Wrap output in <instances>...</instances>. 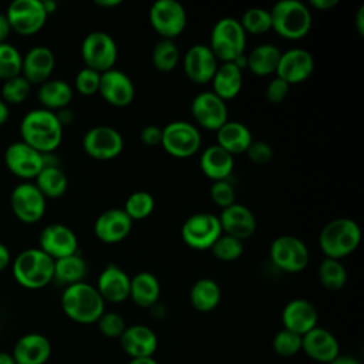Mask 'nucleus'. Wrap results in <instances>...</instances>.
<instances>
[{"label": "nucleus", "instance_id": "obj_54", "mask_svg": "<svg viewBox=\"0 0 364 364\" xmlns=\"http://www.w3.org/2000/svg\"><path fill=\"white\" fill-rule=\"evenodd\" d=\"M11 263V255L6 245L0 242V272H3Z\"/></svg>", "mask_w": 364, "mask_h": 364}, {"label": "nucleus", "instance_id": "obj_45", "mask_svg": "<svg viewBox=\"0 0 364 364\" xmlns=\"http://www.w3.org/2000/svg\"><path fill=\"white\" fill-rule=\"evenodd\" d=\"M273 350L282 357H293L301 351V336L282 328L273 337Z\"/></svg>", "mask_w": 364, "mask_h": 364}, {"label": "nucleus", "instance_id": "obj_23", "mask_svg": "<svg viewBox=\"0 0 364 364\" xmlns=\"http://www.w3.org/2000/svg\"><path fill=\"white\" fill-rule=\"evenodd\" d=\"M218 218L222 228V233L229 235L242 242L253 236V233L256 232V218L253 212L242 203L236 202L222 209Z\"/></svg>", "mask_w": 364, "mask_h": 364}, {"label": "nucleus", "instance_id": "obj_21", "mask_svg": "<svg viewBox=\"0 0 364 364\" xmlns=\"http://www.w3.org/2000/svg\"><path fill=\"white\" fill-rule=\"evenodd\" d=\"M132 223L134 222L122 208L107 209L97 216L94 222V235L102 243L115 245L128 237Z\"/></svg>", "mask_w": 364, "mask_h": 364}, {"label": "nucleus", "instance_id": "obj_30", "mask_svg": "<svg viewBox=\"0 0 364 364\" xmlns=\"http://www.w3.org/2000/svg\"><path fill=\"white\" fill-rule=\"evenodd\" d=\"M252 142L250 129L239 121H228L216 131V145L230 155L245 154Z\"/></svg>", "mask_w": 364, "mask_h": 364}, {"label": "nucleus", "instance_id": "obj_14", "mask_svg": "<svg viewBox=\"0 0 364 364\" xmlns=\"http://www.w3.org/2000/svg\"><path fill=\"white\" fill-rule=\"evenodd\" d=\"M10 206L23 223H36L46 213V198L31 182H21L11 191Z\"/></svg>", "mask_w": 364, "mask_h": 364}, {"label": "nucleus", "instance_id": "obj_24", "mask_svg": "<svg viewBox=\"0 0 364 364\" xmlns=\"http://www.w3.org/2000/svg\"><path fill=\"white\" fill-rule=\"evenodd\" d=\"M121 348L131 358L152 357L158 347V337L155 331L144 324L127 326L119 337Z\"/></svg>", "mask_w": 364, "mask_h": 364}, {"label": "nucleus", "instance_id": "obj_34", "mask_svg": "<svg viewBox=\"0 0 364 364\" xmlns=\"http://www.w3.org/2000/svg\"><path fill=\"white\" fill-rule=\"evenodd\" d=\"M280 54L282 51L270 43L259 44L252 48L249 54H246L247 68L257 77H267L276 74Z\"/></svg>", "mask_w": 364, "mask_h": 364}, {"label": "nucleus", "instance_id": "obj_42", "mask_svg": "<svg viewBox=\"0 0 364 364\" xmlns=\"http://www.w3.org/2000/svg\"><path fill=\"white\" fill-rule=\"evenodd\" d=\"M21 63H23V55L14 46L9 43L0 44V80L6 81L20 75Z\"/></svg>", "mask_w": 364, "mask_h": 364}, {"label": "nucleus", "instance_id": "obj_17", "mask_svg": "<svg viewBox=\"0 0 364 364\" xmlns=\"http://www.w3.org/2000/svg\"><path fill=\"white\" fill-rule=\"evenodd\" d=\"M40 250L53 260L78 253V239L75 233L63 223H51L46 226L38 236Z\"/></svg>", "mask_w": 364, "mask_h": 364}, {"label": "nucleus", "instance_id": "obj_40", "mask_svg": "<svg viewBox=\"0 0 364 364\" xmlns=\"http://www.w3.org/2000/svg\"><path fill=\"white\" fill-rule=\"evenodd\" d=\"M155 208L154 196L146 191H135L132 192L124 203V212L134 220H144L146 219Z\"/></svg>", "mask_w": 364, "mask_h": 364}, {"label": "nucleus", "instance_id": "obj_53", "mask_svg": "<svg viewBox=\"0 0 364 364\" xmlns=\"http://www.w3.org/2000/svg\"><path fill=\"white\" fill-rule=\"evenodd\" d=\"M10 33H11V27L9 24V20H7L6 14L0 13V44L6 43Z\"/></svg>", "mask_w": 364, "mask_h": 364}, {"label": "nucleus", "instance_id": "obj_56", "mask_svg": "<svg viewBox=\"0 0 364 364\" xmlns=\"http://www.w3.org/2000/svg\"><path fill=\"white\" fill-rule=\"evenodd\" d=\"M55 115H57V118H58V121H60V124H61L63 127L67 125V124H70V122L73 121V111L68 109V107L60 109Z\"/></svg>", "mask_w": 364, "mask_h": 364}, {"label": "nucleus", "instance_id": "obj_5", "mask_svg": "<svg viewBox=\"0 0 364 364\" xmlns=\"http://www.w3.org/2000/svg\"><path fill=\"white\" fill-rule=\"evenodd\" d=\"M14 280L24 289H43L53 282L54 260L38 247L20 252L11 262Z\"/></svg>", "mask_w": 364, "mask_h": 364}, {"label": "nucleus", "instance_id": "obj_43", "mask_svg": "<svg viewBox=\"0 0 364 364\" xmlns=\"http://www.w3.org/2000/svg\"><path fill=\"white\" fill-rule=\"evenodd\" d=\"M209 250L220 262H235L243 255V242L222 233Z\"/></svg>", "mask_w": 364, "mask_h": 364}, {"label": "nucleus", "instance_id": "obj_18", "mask_svg": "<svg viewBox=\"0 0 364 364\" xmlns=\"http://www.w3.org/2000/svg\"><path fill=\"white\" fill-rule=\"evenodd\" d=\"M98 94L112 107L124 108L135 98V85L128 74L121 70L111 68L101 73Z\"/></svg>", "mask_w": 364, "mask_h": 364}, {"label": "nucleus", "instance_id": "obj_12", "mask_svg": "<svg viewBox=\"0 0 364 364\" xmlns=\"http://www.w3.org/2000/svg\"><path fill=\"white\" fill-rule=\"evenodd\" d=\"M6 17L11 31L20 36H33L44 27L48 14L43 0H14L9 6Z\"/></svg>", "mask_w": 364, "mask_h": 364}, {"label": "nucleus", "instance_id": "obj_59", "mask_svg": "<svg viewBox=\"0 0 364 364\" xmlns=\"http://www.w3.org/2000/svg\"><path fill=\"white\" fill-rule=\"evenodd\" d=\"M9 119V107L7 104L0 98V127L4 125Z\"/></svg>", "mask_w": 364, "mask_h": 364}, {"label": "nucleus", "instance_id": "obj_28", "mask_svg": "<svg viewBox=\"0 0 364 364\" xmlns=\"http://www.w3.org/2000/svg\"><path fill=\"white\" fill-rule=\"evenodd\" d=\"M11 355L16 364H46L51 355V343L40 333H28L16 341Z\"/></svg>", "mask_w": 364, "mask_h": 364}, {"label": "nucleus", "instance_id": "obj_55", "mask_svg": "<svg viewBox=\"0 0 364 364\" xmlns=\"http://www.w3.org/2000/svg\"><path fill=\"white\" fill-rule=\"evenodd\" d=\"M355 28L358 36H364V6H360L355 14Z\"/></svg>", "mask_w": 364, "mask_h": 364}, {"label": "nucleus", "instance_id": "obj_16", "mask_svg": "<svg viewBox=\"0 0 364 364\" xmlns=\"http://www.w3.org/2000/svg\"><path fill=\"white\" fill-rule=\"evenodd\" d=\"M4 164L14 176L21 179H36L44 168V155L23 141H17L6 148Z\"/></svg>", "mask_w": 364, "mask_h": 364}, {"label": "nucleus", "instance_id": "obj_26", "mask_svg": "<svg viewBox=\"0 0 364 364\" xmlns=\"http://www.w3.org/2000/svg\"><path fill=\"white\" fill-rule=\"evenodd\" d=\"M55 67L54 53L46 46L30 48L23 57L21 75L33 85L43 84L50 80Z\"/></svg>", "mask_w": 364, "mask_h": 364}, {"label": "nucleus", "instance_id": "obj_62", "mask_svg": "<svg viewBox=\"0 0 364 364\" xmlns=\"http://www.w3.org/2000/svg\"><path fill=\"white\" fill-rule=\"evenodd\" d=\"M0 364H16V361L11 354L0 351Z\"/></svg>", "mask_w": 364, "mask_h": 364}, {"label": "nucleus", "instance_id": "obj_31", "mask_svg": "<svg viewBox=\"0 0 364 364\" xmlns=\"http://www.w3.org/2000/svg\"><path fill=\"white\" fill-rule=\"evenodd\" d=\"M210 82L212 92L226 102L239 95L243 85V71L235 63H222Z\"/></svg>", "mask_w": 364, "mask_h": 364}, {"label": "nucleus", "instance_id": "obj_58", "mask_svg": "<svg viewBox=\"0 0 364 364\" xmlns=\"http://www.w3.org/2000/svg\"><path fill=\"white\" fill-rule=\"evenodd\" d=\"M94 3L102 9H112V7L121 6L122 0H94Z\"/></svg>", "mask_w": 364, "mask_h": 364}, {"label": "nucleus", "instance_id": "obj_35", "mask_svg": "<svg viewBox=\"0 0 364 364\" xmlns=\"http://www.w3.org/2000/svg\"><path fill=\"white\" fill-rule=\"evenodd\" d=\"M222 293L219 284L209 277L196 280L189 291V301L192 307L200 313L212 311L218 307Z\"/></svg>", "mask_w": 364, "mask_h": 364}, {"label": "nucleus", "instance_id": "obj_38", "mask_svg": "<svg viewBox=\"0 0 364 364\" xmlns=\"http://www.w3.org/2000/svg\"><path fill=\"white\" fill-rule=\"evenodd\" d=\"M181 61V53L173 40L161 38L152 48V64L159 73L173 71Z\"/></svg>", "mask_w": 364, "mask_h": 364}, {"label": "nucleus", "instance_id": "obj_2", "mask_svg": "<svg viewBox=\"0 0 364 364\" xmlns=\"http://www.w3.org/2000/svg\"><path fill=\"white\" fill-rule=\"evenodd\" d=\"M61 309L70 320L80 324H91L97 323L105 311V301L95 286L80 282L64 287Z\"/></svg>", "mask_w": 364, "mask_h": 364}, {"label": "nucleus", "instance_id": "obj_48", "mask_svg": "<svg viewBox=\"0 0 364 364\" xmlns=\"http://www.w3.org/2000/svg\"><path fill=\"white\" fill-rule=\"evenodd\" d=\"M100 77H101V73H98L95 70H91L87 67L81 68L77 73L75 80H74L75 90L81 95H85V97L97 94L98 88H100Z\"/></svg>", "mask_w": 364, "mask_h": 364}, {"label": "nucleus", "instance_id": "obj_8", "mask_svg": "<svg viewBox=\"0 0 364 364\" xmlns=\"http://www.w3.org/2000/svg\"><path fill=\"white\" fill-rule=\"evenodd\" d=\"M81 57L87 68L105 73L114 68L118 58V47L108 33L95 30L84 37Z\"/></svg>", "mask_w": 364, "mask_h": 364}, {"label": "nucleus", "instance_id": "obj_20", "mask_svg": "<svg viewBox=\"0 0 364 364\" xmlns=\"http://www.w3.org/2000/svg\"><path fill=\"white\" fill-rule=\"evenodd\" d=\"M314 70V58L304 48H289L282 51L276 74L289 85L304 82Z\"/></svg>", "mask_w": 364, "mask_h": 364}, {"label": "nucleus", "instance_id": "obj_32", "mask_svg": "<svg viewBox=\"0 0 364 364\" xmlns=\"http://www.w3.org/2000/svg\"><path fill=\"white\" fill-rule=\"evenodd\" d=\"M161 296L158 277L151 272H139L131 277L129 299L142 309L154 307Z\"/></svg>", "mask_w": 364, "mask_h": 364}, {"label": "nucleus", "instance_id": "obj_15", "mask_svg": "<svg viewBox=\"0 0 364 364\" xmlns=\"http://www.w3.org/2000/svg\"><path fill=\"white\" fill-rule=\"evenodd\" d=\"M228 105L212 91H203L193 97L191 102V114L193 121L200 128L208 131H218L228 118Z\"/></svg>", "mask_w": 364, "mask_h": 364}, {"label": "nucleus", "instance_id": "obj_3", "mask_svg": "<svg viewBox=\"0 0 364 364\" xmlns=\"http://www.w3.org/2000/svg\"><path fill=\"white\" fill-rule=\"evenodd\" d=\"M361 229L350 218H337L323 226L318 235V246L328 259L341 260L360 246Z\"/></svg>", "mask_w": 364, "mask_h": 364}, {"label": "nucleus", "instance_id": "obj_50", "mask_svg": "<svg viewBox=\"0 0 364 364\" xmlns=\"http://www.w3.org/2000/svg\"><path fill=\"white\" fill-rule=\"evenodd\" d=\"M289 88H290V85L286 81H283L282 78L274 75L266 85L264 95H266L267 102H270V104L283 102L289 94Z\"/></svg>", "mask_w": 364, "mask_h": 364}, {"label": "nucleus", "instance_id": "obj_37", "mask_svg": "<svg viewBox=\"0 0 364 364\" xmlns=\"http://www.w3.org/2000/svg\"><path fill=\"white\" fill-rule=\"evenodd\" d=\"M34 185L38 188L46 199H55L65 193L68 188V179L57 165H46L36 176Z\"/></svg>", "mask_w": 364, "mask_h": 364}, {"label": "nucleus", "instance_id": "obj_41", "mask_svg": "<svg viewBox=\"0 0 364 364\" xmlns=\"http://www.w3.org/2000/svg\"><path fill=\"white\" fill-rule=\"evenodd\" d=\"M242 28L245 30L246 36L253 34H264L272 30V17L270 11L263 9V7H250L247 9L243 14L242 18L239 20Z\"/></svg>", "mask_w": 364, "mask_h": 364}, {"label": "nucleus", "instance_id": "obj_57", "mask_svg": "<svg viewBox=\"0 0 364 364\" xmlns=\"http://www.w3.org/2000/svg\"><path fill=\"white\" fill-rule=\"evenodd\" d=\"M328 364H360V361H357L354 357L351 355H337L331 363Z\"/></svg>", "mask_w": 364, "mask_h": 364}, {"label": "nucleus", "instance_id": "obj_60", "mask_svg": "<svg viewBox=\"0 0 364 364\" xmlns=\"http://www.w3.org/2000/svg\"><path fill=\"white\" fill-rule=\"evenodd\" d=\"M127 364H158V363L152 357H144V358H131Z\"/></svg>", "mask_w": 364, "mask_h": 364}, {"label": "nucleus", "instance_id": "obj_1", "mask_svg": "<svg viewBox=\"0 0 364 364\" xmlns=\"http://www.w3.org/2000/svg\"><path fill=\"white\" fill-rule=\"evenodd\" d=\"M63 125L55 112L36 108L28 111L20 122L21 141L40 154H53L61 144Z\"/></svg>", "mask_w": 364, "mask_h": 364}, {"label": "nucleus", "instance_id": "obj_44", "mask_svg": "<svg viewBox=\"0 0 364 364\" xmlns=\"http://www.w3.org/2000/svg\"><path fill=\"white\" fill-rule=\"evenodd\" d=\"M31 91V84L20 74L6 80L1 85V100L6 104H21L27 100Z\"/></svg>", "mask_w": 364, "mask_h": 364}, {"label": "nucleus", "instance_id": "obj_46", "mask_svg": "<svg viewBox=\"0 0 364 364\" xmlns=\"http://www.w3.org/2000/svg\"><path fill=\"white\" fill-rule=\"evenodd\" d=\"M97 326L100 333L108 338H119L127 327L124 317L115 311H104Z\"/></svg>", "mask_w": 364, "mask_h": 364}, {"label": "nucleus", "instance_id": "obj_9", "mask_svg": "<svg viewBox=\"0 0 364 364\" xmlns=\"http://www.w3.org/2000/svg\"><path fill=\"white\" fill-rule=\"evenodd\" d=\"M269 255L272 263L286 273L304 270L310 260L309 247L300 237L293 235L277 236L270 245Z\"/></svg>", "mask_w": 364, "mask_h": 364}, {"label": "nucleus", "instance_id": "obj_7", "mask_svg": "<svg viewBox=\"0 0 364 364\" xmlns=\"http://www.w3.org/2000/svg\"><path fill=\"white\" fill-rule=\"evenodd\" d=\"M202 145V136L196 125L188 121H172L162 128L161 146L175 158H189Z\"/></svg>", "mask_w": 364, "mask_h": 364}, {"label": "nucleus", "instance_id": "obj_52", "mask_svg": "<svg viewBox=\"0 0 364 364\" xmlns=\"http://www.w3.org/2000/svg\"><path fill=\"white\" fill-rule=\"evenodd\" d=\"M338 4V0H310L309 1V6L316 9V10H321V11H326V10H331L334 9L336 6Z\"/></svg>", "mask_w": 364, "mask_h": 364}, {"label": "nucleus", "instance_id": "obj_39", "mask_svg": "<svg viewBox=\"0 0 364 364\" xmlns=\"http://www.w3.org/2000/svg\"><path fill=\"white\" fill-rule=\"evenodd\" d=\"M321 286L327 290H340L347 282V270L340 260L324 257L317 269Z\"/></svg>", "mask_w": 364, "mask_h": 364}, {"label": "nucleus", "instance_id": "obj_49", "mask_svg": "<svg viewBox=\"0 0 364 364\" xmlns=\"http://www.w3.org/2000/svg\"><path fill=\"white\" fill-rule=\"evenodd\" d=\"M245 154L250 162L256 165H266L273 158V148L264 141H253Z\"/></svg>", "mask_w": 364, "mask_h": 364}, {"label": "nucleus", "instance_id": "obj_33", "mask_svg": "<svg viewBox=\"0 0 364 364\" xmlns=\"http://www.w3.org/2000/svg\"><path fill=\"white\" fill-rule=\"evenodd\" d=\"M37 98L44 109L53 111L67 108L73 100V88L64 80H47L40 84Z\"/></svg>", "mask_w": 364, "mask_h": 364}, {"label": "nucleus", "instance_id": "obj_61", "mask_svg": "<svg viewBox=\"0 0 364 364\" xmlns=\"http://www.w3.org/2000/svg\"><path fill=\"white\" fill-rule=\"evenodd\" d=\"M43 6H44V10H46V13H47V14L54 13V11H55V9H57L55 1H53V0H43Z\"/></svg>", "mask_w": 364, "mask_h": 364}, {"label": "nucleus", "instance_id": "obj_47", "mask_svg": "<svg viewBox=\"0 0 364 364\" xmlns=\"http://www.w3.org/2000/svg\"><path fill=\"white\" fill-rule=\"evenodd\" d=\"M209 195H210V199L213 200V203H216L222 209L236 203V191L228 179L212 182Z\"/></svg>", "mask_w": 364, "mask_h": 364}, {"label": "nucleus", "instance_id": "obj_51", "mask_svg": "<svg viewBox=\"0 0 364 364\" xmlns=\"http://www.w3.org/2000/svg\"><path fill=\"white\" fill-rule=\"evenodd\" d=\"M139 138H141V142L146 146H158L161 145V141H162V128L155 124L145 125L141 129Z\"/></svg>", "mask_w": 364, "mask_h": 364}, {"label": "nucleus", "instance_id": "obj_22", "mask_svg": "<svg viewBox=\"0 0 364 364\" xmlns=\"http://www.w3.org/2000/svg\"><path fill=\"white\" fill-rule=\"evenodd\" d=\"M301 351L317 363L328 364L340 355V346L331 331L316 326L301 336Z\"/></svg>", "mask_w": 364, "mask_h": 364}, {"label": "nucleus", "instance_id": "obj_29", "mask_svg": "<svg viewBox=\"0 0 364 364\" xmlns=\"http://www.w3.org/2000/svg\"><path fill=\"white\" fill-rule=\"evenodd\" d=\"M199 168L205 176L215 181L228 179L235 168L233 155L222 149L219 145H209L199 158Z\"/></svg>", "mask_w": 364, "mask_h": 364}, {"label": "nucleus", "instance_id": "obj_6", "mask_svg": "<svg viewBox=\"0 0 364 364\" xmlns=\"http://www.w3.org/2000/svg\"><path fill=\"white\" fill-rule=\"evenodd\" d=\"M209 48L222 63H232L246 50V33L235 17L219 18L210 31Z\"/></svg>", "mask_w": 364, "mask_h": 364}, {"label": "nucleus", "instance_id": "obj_36", "mask_svg": "<svg viewBox=\"0 0 364 364\" xmlns=\"http://www.w3.org/2000/svg\"><path fill=\"white\" fill-rule=\"evenodd\" d=\"M87 270H88L87 262L78 253L67 257H61L54 260L53 282L67 287V286L84 282V277L87 276Z\"/></svg>", "mask_w": 364, "mask_h": 364}, {"label": "nucleus", "instance_id": "obj_13", "mask_svg": "<svg viewBox=\"0 0 364 364\" xmlns=\"http://www.w3.org/2000/svg\"><path fill=\"white\" fill-rule=\"evenodd\" d=\"M82 148L88 156L97 161H111L124 149L121 132L108 125L90 128L82 136Z\"/></svg>", "mask_w": 364, "mask_h": 364}, {"label": "nucleus", "instance_id": "obj_25", "mask_svg": "<svg viewBox=\"0 0 364 364\" xmlns=\"http://www.w3.org/2000/svg\"><path fill=\"white\" fill-rule=\"evenodd\" d=\"M318 313L313 303L306 299L290 300L282 311L283 328L293 331L299 336H304L317 326Z\"/></svg>", "mask_w": 364, "mask_h": 364}, {"label": "nucleus", "instance_id": "obj_19", "mask_svg": "<svg viewBox=\"0 0 364 364\" xmlns=\"http://www.w3.org/2000/svg\"><path fill=\"white\" fill-rule=\"evenodd\" d=\"M186 77L195 84H208L212 81L219 64L218 58L206 44H193L186 50L182 58Z\"/></svg>", "mask_w": 364, "mask_h": 364}, {"label": "nucleus", "instance_id": "obj_27", "mask_svg": "<svg viewBox=\"0 0 364 364\" xmlns=\"http://www.w3.org/2000/svg\"><path fill=\"white\" fill-rule=\"evenodd\" d=\"M131 277L117 264H107L97 279L95 289L104 301L122 303L129 299Z\"/></svg>", "mask_w": 364, "mask_h": 364}, {"label": "nucleus", "instance_id": "obj_10", "mask_svg": "<svg viewBox=\"0 0 364 364\" xmlns=\"http://www.w3.org/2000/svg\"><path fill=\"white\" fill-rule=\"evenodd\" d=\"M222 235L219 218L210 212H198L185 219L181 236L186 246L195 250L210 249Z\"/></svg>", "mask_w": 364, "mask_h": 364}, {"label": "nucleus", "instance_id": "obj_11", "mask_svg": "<svg viewBox=\"0 0 364 364\" xmlns=\"http://www.w3.org/2000/svg\"><path fill=\"white\" fill-rule=\"evenodd\" d=\"M149 23L161 38L175 40L186 27V11L178 0H156L152 3L149 13Z\"/></svg>", "mask_w": 364, "mask_h": 364}, {"label": "nucleus", "instance_id": "obj_63", "mask_svg": "<svg viewBox=\"0 0 364 364\" xmlns=\"http://www.w3.org/2000/svg\"><path fill=\"white\" fill-rule=\"evenodd\" d=\"M0 336H1V327H0Z\"/></svg>", "mask_w": 364, "mask_h": 364}, {"label": "nucleus", "instance_id": "obj_4", "mask_svg": "<svg viewBox=\"0 0 364 364\" xmlns=\"http://www.w3.org/2000/svg\"><path fill=\"white\" fill-rule=\"evenodd\" d=\"M272 30L286 40L304 38L313 23L310 7L300 0H280L269 10Z\"/></svg>", "mask_w": 364, "mask_h": 364}]
</instances>
